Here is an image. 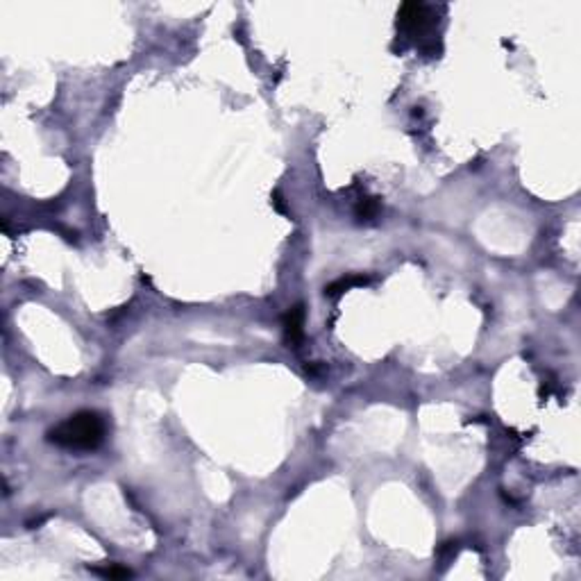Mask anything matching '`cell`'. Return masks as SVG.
I'll return each mask as SVG.
<instances>
[{
    "label": "cell",
    "mask_w": 581,
    "mask_h": 581,
    "mask_svg": "<svg viewBox=\"0 0 581 581\" xmlns=\"http://www.w3.org/2000/svg\"><path fill=\"white\" fill-rule=\"evenodd\" d=\"M107 420L98 411H77L46 434L48 443L70 452H94L105 443Z\"/></svg>",
    "instance_id": "1"
},
{
    "label": "cell",
    "mask_w": 581,
    "mask_h": 581,
    "mask_svg": "<svg viewBox=\"0 0 581 581\" xmlns=\"http://www.w3.org/2000/svg\"><path fill=\"white\" fill-rule=\"evenodd\" d=\"M436 23V9L425 3H404L397 9V27L406 35H425Z\"/></svg>",
    "instance_id": "2"
},
{
    "label": "cell",
    "mask_w": 581,
    "mask_h": 581,
    "mask_svg": "<svg viewBox=\"0 0 581 581\" xmlns=\"http://www.w3.org/2000/svg\"><path fill=\"white\" fill-rule=\"evenodd\" d=\"M302 325H304V307L302 304H295V307H291L287 316H284V339H287V343L293 345V348H298L304 336Z\"/></svg>",
    "instance_id": "3"
},
{
    "label": "cell",
    "mask_w": 581,
    "mask_h": 581,
    "mask_svg": "<svg viewBox=\"0 0 581 581\" xmlns=\"http://www.w3.org/2000/svg\"><path fill=\"white\" fill-rule=\"evenodd\" d=\"M366 284H368V277H363V275H348V277H341V280L332 282L330 287L325 289V293H327L330 298H336V295L350 291L352 287H366Z\"/></svg>",
    "instance_id": "4"
},
{
    "label": "cell",
    "mask_w": 581,
    "mask_h": 581,
    "mask_svg": "<svg viewBox=\"0 0 581 581\" xmlns=\"http://www.w3.org/2000/svg\"><path fill=\"white\" fill-rule=\"evenodd\" d=\"M377 211H380V202H377V198H366L359 202V207H356V216L368 220V218L377 216Z\"/></svg>",
    "instance_id": "5"
},
{
    "label": "cell",
    "mask_w": 581,
    "mask_h": 581,
    "mask_svg": "<svg viewBox=\"0 0 581 581\" xmlns=\"http://www.w3.org/2000/svg\"><path fill=\"white\" fill-rule=\"evenodd\" d=\"M94 573H96V575H103V577H107V579H127V577H132L130 570H127V568H120V566H109V568H105V570L94 568Z\"/></svg>",
    "instance_id": "6"
}]
</instances>
